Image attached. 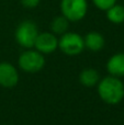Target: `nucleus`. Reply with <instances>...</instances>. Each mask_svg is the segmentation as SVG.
Wrapping results in <instances>:
<instances>
[{"label": "nucleus", "mask_w": 124, "mask_h": 125, "mask_svg": "<svg viewBox=\"0 0 124 125\" xmlns=\"http://www.w3.org/2000/svg\"><path fill=\"white\" fill-rule=\"evenodd\" d=\"M58 48L69 56L78 55L85 50L83 37L74 32H66L58 40Z\"/></svg>", "instance_id": "nucleus-4"}, {"label": "nucleus", "mask_w": 124, "mask_h": 125, "mask_svg": "<svg viewBox=\"0 0 124 125\" xmlns=\"http://www.w3.org/2000/svg\"><path fill=\"white\" fill-rule=\"evenodd\" d=\"M68 28H69V20L63 14L54 18L53 21L51 22V30L54 34H64L67 32Z\"/></svg>", "instance_id": "nucleus-12"}, {"label": "nucleus", "mask_w": 124, "mask_h": 125, "mask_svg": "<svg viewBox=\"0 0 124 125\" xmlns=\"http://www.w3.org/2000/svg\"><path fill=\"white\" fill-rule=\"evenodd\" d=\"M98 94L108 104L120 103L124 98V84L120 78L108 76L98 82Z\"/></svg>", "instance_id": "nucleus-1"}, {"label": "nucleus", "mask_w": 124, "mask_h": 125, "mask_svg": "<svg viewBox=\"0 0 124 125\" xmlns=\"http://www.w3.org/2000/svg\"><path fill=\"white\" fill-rule=\"evenodd\" d=\"M19 82V73L12 64L7 62H0V86L12 88Z\"/></svg>", "instance_id": "nucleus-7"}, {"label": "nucleus", "mask_w": 124, "mask_h": 125, "mask_svg": "<svg viewBox=\"0 0 124 125\" xmlns=\"http://www.w3.org/2000/svg\"><path fill=\"white\" fill-rule=\"evenodd\" d=\"M34 47L42 54H51L58 47V39L54 33L44 32L39 33L34 43Z\"/></svg>", "instance_id": "nucleus-6"}, {"label": "nucleus", "mask_w": 124, "mask_h": 125, "mask_svg": "<svg viewBox=\"0 0 124 125\" xmlns=\"http://www.w3.org/2000/svg\"><path fill=\"white\" fill-rule=\"evenodd\" d=\"M107 70L114 77H124V53H118L110 57L107 62Z\"/></svg>", "instance_id": "nucleus-8"}, {"label": "nucleus", "mask_w": 124, "mask_h": 125, "mask_svg": "<svg viewBox=\"0 0 124 125\" xmlns=\"http://www.w3.org/2000/svg\"><path fill=\"white\" fill-rule=\"evenodd\" d=\"M107 18L110 22L114 24H121L124 22V6L122 4H113L107 10Z\"/></svg>", "instance_id": "nucleus-11"}, {"label": "nucleus", "mask_w": 124, "mask_h": 125, "mask_svg": "<svg viewBox=\"0 0 124 125\" xmlns=\"http://www.w3.org/2000/svg\"><path fill=\"white\" fill-rule=\"evenodd\" d=\"M19 67L25 73H37L45 65V58L43 54L36 50H26L20 55L18 59Z\"/></svg>", "instance_id": "nucleus-5"}, {"label": "nucleus", "mask_w": 124, "mask_h": 125, "mask_svg": "<svg viewBox=\"0 0 124 125\" xmlns=\"http://www.w3.org/2000/svg\"><path fill=\"white\" fill-rule=\"evenodd\" d=\"M92 2H93V4L99 10L107 11L113 4L116 3V0H92Z\"/></svg>", "instance_id": "nucleus-13"}, {"label": "nucleus", "mask_w": 124, "mask_h": 125, "mask_svg": "<svg viewBox=\"0 0 124 125\" xmlns=\"http://www.w3.org/2000/svg\"><path fill=\"white\" fill-rule=\"evenodd\" d=\"M61 11L69 22L80 21L87 14L88 2L87 0H62Z\"/></svg>", "instance_id": "nucleus-3"}, {"label": "nucleus", "mask_w": 124, "mask_h": 125, "mask_svg": "<svg viewBox=\"0 0 124 125\" xmlns=\"http://www.w3.org/2000/svg\"><path fill=\"white\" fill-rule=\"evenodd\" d=\"M40 1H41V0H21V3L24 8L32 9V8H35V7L39 6Z\"/></svg>", "instance_id": "nucleus-14"}, {"label": "nucleus", "mask_w": 124, "mask_h": 125, "mask_svg": "<svg viewBox=\"0 0 124 125\" xmlns=\"http://www.w3.org/2000/svg\"><path fill=\"white\" fill-rule=\"evenodd\" d=\"M37 35H39V30H37L36 24L30 20L21 22L18 25L14 33L17 43L24 48L34 47V43Z\"/></svg>", "instance_id": "nucleus-2"}, {"label": "nucleus", "mask_w": 124, "mask_h": 125, "mask_svg": "<svg viewBox=\"0 0 124 125\" xmlns=\"http://www.w3.org/2000/svg\"><path fill=\"white\" fill-rule=\"evenodd\" d=\"M85 47L92 52H99L104 47V37L98 32H90L83 37Z\"/></svg>", "instance_id": "nucleus-9"}, {"label": "nucleus", "mask_w": 124, "mask_h": 125, "mask_svg": "<svg viewBox=\"0 0 124 125\" xmlns=\"http://www.w3.org/2000/svg\"><path fill=\"white\" fill-rule=\"evenodd\" d=\"M79 80L85 87H93L100 80V75L93 68H86L79 75Z\"/></svg>", "instance_id": "nucleus-10"}]
</instances>
